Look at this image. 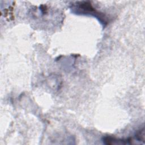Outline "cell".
<instances>
[{
    "label": "cell",
    "mask_w": 145,
    "mask_h": 145,
    "mask_svg": "<svg viewBox=\"0 0 145 145\" xmlns=\"http://www.w3.org/2000/svg\"><path fill=\"white\" fill-rule=\"evenodd\" d=\"M71 10L74 13L77 14H91L95 16L104 26L108 23L106 18L103 15H100V13L95 11L89 2L82 1L78 2L72 5Z\"/></svg>",
    "instance_id": "6da1fadb"
},
{
    "label": "cell",
    "mask_w": 145,
    "mask_h": 145,
    "mask_svg": "<svg viewBox=\"0 0 145 145\" xmlns=\"http://www.w3.org/2000/svg\"><path fill=\"white\" fill-rule=\"evenodd\" d=\"M103 142L105 144H131L132 140L131 138L126 139H116L112 137L106 136L103 138Z\"/></svg>",
    "instance_id": "7a4b0ae2"
}]
</instances>
